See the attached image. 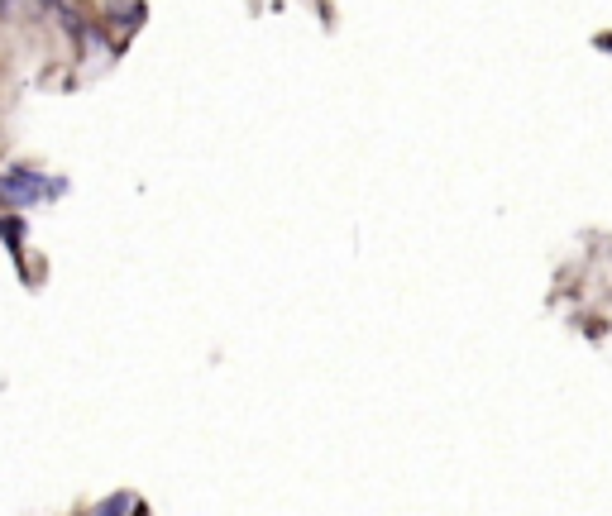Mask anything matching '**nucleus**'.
<instances>
[{
	"label": "nucleus",
	"mask_w": 612,
	"mask_h": 516,
	"mask_svg": "<svg viewBox=\"0 0 612 516\" xmlns=\"http://www.w3.org/2000/svg\"><path fill=\"white\" fill-rule=\"evenodd\" d=\"M134 512H139L134 493H110L106 502H96V512H91V516H134Z\"/></svg>",
	"instance_id": "2"
},
{
	"label": "nucleus",
	"mask_w": 612,
	"mask_h": 516,
	"mask_svg": "<svg viewBox=\"0 0 612 516\" xmlns=\"http://www.w3.org/2000/svg\"><path fill=\"white\" fill-rule=\"evenodd\" d=\"M139 516H149V512H139Z\"/></svg>",
	"instance_id": "3"
},
{
	"label": "nucleus",
	"mask_w": 612,
	"mask_h": 516,
	"mask_svg": "<svg viewBox=\"0 0 612 516\" xmlns=\"http://www.w3.org/2000/svg\"><path fill=\"white\" fill-rule=\"evenodd\" d=\"M63 192H67L63 177H44V172H34V168L0 172V201H10V206H34L44 196H63Z\"/></svg>",
	"instance_id": "1"
}]
</instances>
